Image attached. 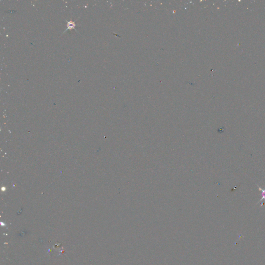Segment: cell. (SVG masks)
Returning a JSON list of instances; mask_svg holds the SVG:
<instances>
[{
    "label": "cell",
    "instance_id": "1",
    "mask_svg": "<svg viewBox=\"0 0 265 265\" xmlns=\"http://www.w3.org/2000/svg\"><path fill=\"white\" fill-rule=\"evenodd\" d=\"M77 25L75 23V21H73V20H70V21H67V28L65 30L64 32H63V33H64L66 31H67L68 30H70V31H72V30L74 29L75 27H76Z\"/></svg>",
    "mask_w": 265,
    "mask_h": 265
},
{
    "label": "cell",
    "instance_id": "2",
    "mask_svg": "<svg viewBox=\"0 0 265 265\" xmlns=\"http://www.w3.org/2000/svg\"><path fill=\"white\" fill-rule=\"evenodd\" d=\"M256 185H257V186L258 187V190H259V191L261 192V193H262V194H261V195H262V198H261V199L259 201V202H260L261 201H263L264 199H265V189H262L261 187H259L257 184ZM259 202H258V203H259Z\"/></svg>",
    "mask_w": 265,
    "mask_h": 265
}]
</instances>
